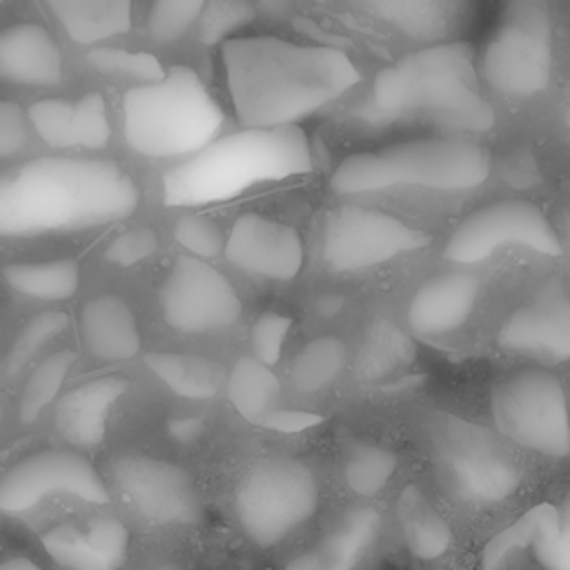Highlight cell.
<instances>
[{"label": "cell", "mask_w": 570, "mask_h": 570, "mask_svg": "<svg viewBox=\"0 0 570 570\" xmlns=\"http://www.w3.org/2000/svg\"><path fill=\"white\" fill-rule=\"evenodd\" d=\"M220 58L238 122L254 129L296 125L358 82L345 51L276 36L229 38Z\"/></svg>", "instance_id": "6da1fadb"}, {"label": "cell", "mask_w": 570, "mask_h": 570, "mask_svg": "<svg viewBox=\"0 0 570 570\" xmlns=\"http://www.w3.org/2000/svg\"><path fill=\"white\" fill-rule=\"evenodd\" d=\"M138 203V185L114 160L40 156L0 171V236L85 232L129 218Z\"/></svg>", "instance_id": "7a4b0ae2"}, {"label": "cell", "mask_w": 570, "mask_h": 570, "mask_svg": "<svg viewBox=\"0 0 570 570\" xmlns=\"http://www.w3.org/2000/svg\"><path fill=\"white\" fill-rule=\"evenodd\" d=\"M354 116L372 127L428 122L450 136L481 134L494 125L468 42H432L381 69Z\"/></svg>", "instance_id": "3957f363"}, {"label": "cell", "mask_w": 570, "mask_h": 570, "mask_svg": "<svg viewBox=\"0 0 570 570\" xmlns=\"http://www.w3.org/2000/svg\"><path fill=\"white\" fill-rule=\"evenodd\" d=\"M312 149L296 125L254 129L214 138L163 176L169 207H198L236 198L258 185L312 171Z\"/></svg>", "instance_id": "277c9868"}, {"label": "cell", "mask_w": 570, "mask_h": 570, "mask_svg": "<svg viewBox=\"0 0 570 570\" xmlns=\"http://www.w3.org/2000/svg\"><path fill=\"white\" fill-rule=\"evenodd\" d=\"M490 169L488 147L463 136H434L352 154L336 165L330 187L338 196L401 187L465 191L479 187L490 176Z\"/></svg>", "instance_id": "5b68a950"}, {"label": "cell", "mask_w": 570, "mask_h": 570, "mask_svg": "<svg viewBox=\"0 0 570 570\" xmlns=\"http://www.w3.org/2000/svg\"><path fill=\"white\" fill-rule=\"evenodd\" d=\"M223 122L218 100L187 65H174L160 80L122 96L125 140L147 158H187L218 138Z\"/></svg>", "instance_id": "8992f818"}, {"label": "cell", "mask_w": 570, "mask_h": 570, "mask_svg": "<svg viewBox=\"0 0 570 570\" xmlns=\"http://www.w3.org/2000/svg\"><path fill=\"white\" fill-rule=\"evenodd\" d=\"M321 490L314 472L296 459H265L238 481L234 508L243 532L258 548H272L309 521Z\"/></svg>", "instance_id": "52a82bcc"}, {"label": "cell", "mask_w": 570, "mask_h": 570, "mask_svg": "<svg viewBox=\"0 0 570 570\" xmlns=\"http://www.w3.org/2000/svg\"><path fill=\"white\" fill-rule=\"evenodd\" d=\"M479 71L499 94L528 98L552 78V27L539 0H510L485 42Z\"/></svg>", "instance_id": "ba28073f"}, {"label": "cell", "mask_w": 570, "mask_h": 570, "mask_svg": "<svg viewBox=\"0 0 570 570\" xmlns=\"http://www.w3.org/2000/svg\"><path fill=\"white\" fill-rule=\"evenodd\" d=\"M432 443L448 488L465 503L505 501L521 483L514 456L485 428L461 419H441Z\"/></svg>", "instance_id": "9c48e42d"}, {"label": "cell", "mask_w": 570, "mask_h": 570, "mask_svg": "<svg viewBox=\"0 0 570 570\" xmlns=\"http://www.w3.org/2000/svg\"><path fill=\"white\" fill-rule=\"evenodd\" d=\"M494 425L512 443L548 456H568L570 428L561 381L539 367L505 376L492 392Z\"/></svg>", "instance_id": "30bf717a"}, {"label": "cell", "mask_w": 570, "mask_h": 570, "mask_svg": "<svg viewBox=\"0 0 570 570\" xmlns=\"http://www.w3.org/2000/svg\"><path fill=\"white\" fill-rule=\"evenodd\" d=\"M430 238L399 216L361 205H343L327 214L323 261L334 272H365L421 249Z\"/></svg>", "instance_id": "8fae6325"}, {"label": "cell", "mask_w": 570, "mask_h": 570, "mask_svg": "<svg viewBox=\"0 0 570 570\" xmlns=\"http://www.w3.org/2000/svg\"><path fill=\"white\" fill-rule=\"evenodd\" d=\"M503 247H525L543 256H561V240L548 216L530 200L490 203L459 223L443 254L452 263L474 265Z\"/></svg>", "instance_id": "7c38bea8"}, {"label": "cell", "mask_w": 570, "mask_h": 570, "mask_svg": "<svg viewBox=\"0 0 570 570\" xmlns=\"http://www.w3.org/2000/svg\"><path fill=\"white\" fill-rule=\"evenodd\" d=\"M160 312L180 334H212L232 327L243 312L234 285L207 261L178 256L160 289Z\"/></svg>", "instance_id": "4fadbf2b"}, {"label": "cell", "mask_w": 570, "mask_h": 570, "mask_svg": "<svg viewBox=\"0 0 570 570\" xmlns=\"http://www.w3.org/2000/svg\"><path fill=\"white\" fill-rule=\"evenodd\" d=\"M111 479L127 503L154 523H196L203 517V499L194 479L176 463L120 454L111 461Z\"/></svg>", "instance_id": "5bb4252c"}, {"label": "cell", "mask_w": 570, "mask_h": 570, "mask_svg": "<svg viewBox=\"0 0 570 570\" xmlns=\"http://www.w3.org/2000/svg\"><path fill=\"white\" fill-rule=\"evenodd\" d=\"M51 494L107 503L109 492L98 470L78 452L42 450L7 470L0 479V510L22 512Z\"/></svg>", "instance_id": "9a60e30c"}, {"label": "cell", "mask_w": 570, "mask_h": 570, "mask_svg": "<svg viewBox=\"0 0 570 570\" xmlns=\"http://www.w3.org/2000/svg\"><path fill=\"white\" fill-rule=\"evenodd\" d=\"M223 256L245 274L267 281H292L303 265V240L292 225L247 212L234 220Z\"/></svg>", "instance_id": "2e32d148"}, {"label": "cell", "mask_w": 570, "mask_h": 570, "mask_svg": "<svg viewBox=\"0 0 570 570\" xmlns=\"http://www.w3.org/2000/svg\"><path fill=\"white\" fill-rule=\"evenodd\" d=\"M501 350L550 363L570 356V301L561 289H548L517 307L499 327Z\"/></svg>", "instance_id": "e0dca14e"}, {"label": "cell", "mask_w": 570, "mask_h": 570, "mask_svg": "<svg viewBox=\"0 0 570 570\" xmlns=\"http://www.w3.org/2000/svg\"><path fill=\"white\" fill-rule=\"evenodd\" d=\"M42 546L65 570H118L129 554V530L114 517L67 521L47 530Z\"/></svg>", "instance_id": "ac0fdd59"}, {"label": "cell", "mask_w": 570, "mask_h": 570, "mask_svg": "<svg viewBox=\"0 0 570 570\" xmlns=\"http://www.w3.org/2000/svg\"><path fill=\"white\" fill-rule=\"evenodd\" d=\"M481 283L465 272L436 274L410 301L407 323L421 336H443L459 330L476 307Z\"/></svg>", "instance_id": "d6986e66"}, {"label": "cell", "mask_w": 570, "mask_h": 570, "mask_svg": "<svg viewBox=\"0 0 570 570\" xmlns=\"http://www.w3.org/2000/svg\"><path fill=\"white\" fill-rule=\"evenodd\" d=\"M358 11L416 42H445L468 18L470 0H350Z\"/></svg>", "instance_id": "ffe728a7"}, {"label": "cell", "mask_w": 570, "mask_h": 570, "mask_svg": "<svg viewBox=\"0 0 570 570\" xmlns=\"http://www.w3.org/2000/svg\"><path fill=\"white\" fill-rule=\"evenodd\" d=\"M62 78V53L38 22H18L0 31V82L49 87Z\"/></svg>", "instance_id": "44dd1931"}, {"label": "cell", "mask_w": 570, "mask_h": 570, "mask_svg": "<svg viewBox=\"0 0 570 570\" xmlns=\"http://www.w3.org/2000/svg\"><path fill=\"white\" fill-rule=\"evenodd\" d=\"M127 387V379L109 374L69 390L56 410V428L62 439L78 448H96L105 439L111 407Z\"/></svg>", "instance_id": "7402d4cb"}, {"label": "cell", "mask_w": 570, "mask_h": 570, "mask_svg": "<svg viewBox=\"0 0 570 570\" xmlns=\"http://www.w3.org/2000/svg\"><path fill=\"white\" fill-rule=\"evenodd\" d=\"M379 532L381 512L376 508H352L285 570H354L379 539Z\"/></svg>", "instance_id": "603a6c76"}, {"label": "cell", "mask_w": 570, "mask_h": 570, "mask_svg": "<svg viewBox=\"0 0 570 570\" xmlns=\"http://www.w3.org/2000/svg\"><path fill=\"white\" fill-rule=\"evenodd\" d=\"M80 338L100 361H127L140 350V330L129 303L116 294H100L80 309Z\"/></svg>", "instance_id": "cb8c5ba5"}, {"label": "cell", "mask_w": 570, "mask_h": 570, "mask_svg": "<svg viewBox=\"0 0 570 570\" xmlns=\"http://www.w3.org/2000/svg\"><path fill=\"white\" fill-rule=\"evenodd\" d=\"M67 36L80 45H96L131 27V0H45Z\"/></svg>", "instance_id": "d4e9b609"}, {"label": "cell", "mask_w": 570, "mask_h": 570, "mask_svg": "<svg viewBox=\"0 0 570 570\" xmlns=\"http://www.w3.org/2000/svg\"><path fill=\"white\" fill-rule=\"evenodd\" d=\"M145 365L176 394L183 399L205 401L218 394L223 385V367L198 354L180 352H149Z\"/></svg>", "instance_id": "484cf974"}, {"label": "cell", "mask_w": 570, "mask_h": 570, "mask_svg": "<svg viewBox=\"0 0 570 570\" xmlns=\"http://www.w3.org/2000/svg\"><path fill=\"white\" fill-rule=\"evenodd\" d=\"M396 514L410 552L419 559L441 557L450 543L452 532L439 510L425 499L419 485H407L396 503Z\"/></svg>", "instance_id": "4316f807"}, {"label": "cell", "mask_w": 570, "mask_h": 570, "mask_svg": "<svg viewBox=\"0 0 570 570\" xmlns=\"http://www.w3.org/2000/svg\"><path fill=\"white\" fill-rule=\"evenodd\" d=\"M4 283L36 301L71 298L80 285V265L73 258H51L38 263H11L2 269Z\"/></svg>", "instance_id": "83f0119b"}, {"label": "cell", "mask_w": 570, "mask_h": 570, "mask_svg": "<svg viewBox=\"0 0 570 570\" xmlns=\"http://www.w3.org/2000/svg\"><path fill=\"white\" fill-rule=\"evenodd\" d=\"M278 392L281 383L276 374L254 356H243L234 363L227 379V396L243 419L258 425L274 410Z\"/></svg>", "instance_id": "f1b7e54d"}, {"label": "cell", "mask_w": 570, "mask_h": 570, "mask_svg": "<svg viewBox=\"0 0 570 570\" xmlns=\"http://www.w3.org/2000/svg\"><path fill=\"white\" fill-rule=\"evenodd\" d=\"M414 361V343L412 338L387 321H376L367 330L361 354H358V372L365 381H379L399 372L401 367Z\"/></svg>", "instance_id": "f546056e"}, {"label": "cell", "mask_w": 570, "mask_h": 570, "mask_svg": "<svg viewBox=\"0 0 570 570\" xmlns=\"http://www.w3.org/2000/svg\"><path fill=\"white\" fill-rule=\"evenodd\" d=\"M347 363V347L336 336L312 338L292 361V383L296 390L312 394L330 387Z\"/></svg>", "instance_id": "4dcf8cb0"}, {"label": "cell", "mask_w": 570, "mask_h": 570, "mask_svg": "<svg viewBox=\"0 0 570 570\" xmlns=\"http://www.w3.org/2000/svg\"><path fill=\"white\" fill-rule=\"evenodd\" d=\"M396 465L399 459L392 450L372 441H354L343 459V476L354 494L374 497L387 485Z\"/></svg>", "instance_id": "1f68e13d"}, {"label": "cell", "mask_w": 570, "mask_h": 570, "mask_svg": "<svg viewBox=\"0 0 570 570\" xmlns=\"http://www.w3.org/2000/svg\"><path fill=\"white\" fill-rule=\"evenodd\" d=\"M532 554L543 570H570V505L539 503Z\"/></svg>", "instance_id": "d6a6232c"}, {"label": "cell", "mask_w": 570, "mask_h": 570, "mask_svg": "<svg viewBox=\"0 0 570 570\" xmlns=\"http://www.w3.org/2000/svg\"><path fill=\"white\" fill-rule=\"evenodd\" d=\"M76 354L71 350H60L47 356L27 379L20 394V421L33 423L40 412L56 399L60 392L65 376L69 374Z\"/></svg>", "instance_id": "836d02e7"}, {"label": "cell", "mask_w": 570, "mask_h": 570, "mask_svg": "<svg viewBox=\"0 0 570 570\" xmlns=\"http://www.w3.org/2000/svg\"><path fill=\"white\" fill-rule=\"evenodd\" d=\"M537 532V505L523 512L514 523L497 532L481 552V570H517L532 550Z\"/></svg>", "instance_id": "e575fe53"}, {"label": "cell", "mask_w": 570, "mask_h": 570, "mask_svg": "<svg viewBox=\"0 0 570 570\" xmlns=\"http://www.w3.org/2000/svg\"><path fill=\"white\" fill-rule=\"evenodd\" d=\"M87 62L100 73L138 80L140 85L156 82L165 76V69L156 56L145 51H129L120 47H96L87 53Z\"/></svg>", "instance_id": "d590c367"}, {"label": "cell", "mask_w": 570, "mask_h": 570, "mask_svg": "<svg viewBox=\"0 0 570 570\" xmlns=\"http://www.w3.org/2000/svg\"><path fill=\"white\" fill-rule=\"evenodd\" d=\"M27 120L49 147H76V102L65 98L38 100L29 107Z\"/></svg>", "instance_id": "8d00e7d4"}, {"label": "cell", "mask_w": 570, "mask_h": 570, "mask_svg": "<svg viewBox=\"0 0 570 570\" xmlns=\"http://www.w3.org/2000/svg\"><path fill=\"white\" fill-rule=\"evenodd\" d=\"M67 325L69 316L65 312H42L27 321L7 354V372L11 376L18 374L33 358V354L40 352L58 334H62Z\"/></svg>", "instance_id": "74e56055"}, {"label": "cell", "mask_w": 570, "mask_h": 570, "mask_svg": "<svg viewBox=\"0 0 570 570\" xmlns=\"http://www.w3.org/2000/svg\"><path fill=\"white\" fill-rule=\"evenodd\" d=\"M207 0H151L147 31L158 42L180 40L200 18Z\"/></svg>", "instance_id": "f35d334b"}, {"label": "cell", "mask_w": 570, "mask_h": 570, "mask_svg": "<svg viewBox=\"0 0 570 570\" xmlns=\"http://www.w3.org/2000/svg\"><path fill=\"white\" fill-rule=\"evenodd\" d=\"M256 16L252 0H207L198 20H203V40L207 45H223L234 31L249 24Z\"/></svg>", "instance_id": "ab89813d"}, {"label": "cell", "mask_w": 570, "mask_h": 570, "mask_svg": "<svg viewBox=\"0 0 570 570\" xmlns=\"http://www.w3.org/2000/svg\"><path fill=\"white\" fill-rule=\"evenodd\" d=\"M174 238L183 245L194 258L209 261L223 254L225 234L220 225L200 214H185L174 225Z\"/></svg>", "instance_id": "60d3db41"}, {"label": "cell", "mask_w": 570, "mask_h": 570, "mask_svg": "<svg viewBox=\"0 0 570 570\" xmlns=\"http://www.w3.org/2000/svg\"><path fill=\"white\" fill-rule=\"evenodd\" d=\"M111 127L105 98L98 91L76 100V147L102 149L109 142Z\"/></svg>", "instance_id": "b9f144b4"}, {"label": "cell", "mask_w": 570, "mask_h": 570, "mask_svg": "<svg viewBox=\"0 0 570 570\" xmlns=\"http://www.w3.org/2000/svg\"><path fill=\"white\" fill-rule=\"evenodd\" d=\"M292 327V318L278 312H263L249 332V345L254 352V358L261 361L263 365H274L278 363L283 354V345L287 341Z\"/></svg>", "instance_id": "7bdbcfd3"}, {"label": "cell", "mask_w": 570, "mask_h": 570, "mask_svg": "<svg viewBox=\"0 0 570 570\" xmlns=\"http://www.w3.org/2000/svg\"><path fill=\"white\" fill-rule=\"evenodd\" d=\"M158 249V236L149 227H134L118 234L105 249V258L120 267H131Z\"/></svg>", "instance_id": "ee69618b"}, {"label": "cell", "mask_w": 570, "mask_h": 570, "mask_svg": "<svg viewBox=\"0 0 570 570\" xmlns=\"http://www.w3.org/2000/svg\"><path fill=\"white\" fill-rule=\"evenodd\" d=\"M29 140L27 111L11 102L0 100V158L18 154Z\"/></svg>", "instance_id": "f6af8a7d"}, {"label": "cell", "mask_w": 570, "mask_h": 570, "mask_svg": "<svg viewBox=\"0 0 570 570\" xmlns=\"http://www.w3.org/2000/svg\"><path fill=\"white\" fill-rule=\"evenodd\" d=\"M318 423H323L321 414H314L307 410H276L274 407L261 419L258 425L265 430H272V432H281V434H298Z\"/></svg>", "instance_id": "bcb514c9"}, {"label": "cell", "mask_w": 570, "mask_h": 570, "mask_svg": "<svg viewBox=\"0 0 570 570\" xmlns=\"http://www.w3.org/2000/svg\"><path fill=\"white\" fill-rule=\"evenodd\" d=\"M203 428H205L203 421L196 419V416H178V419H171L167 423V434L176 443L189 445V443H194L203 434Z\"/></svg>", "instance_id": "7dc6e473"}, {"label": "cell", "mask_w": 570, "mask_h": 570, "mask_svg": "<svg viewBox=\"0 0 570 570\" xmlns=\"http://www.w3.org/2000/svg\"><path fill=\"white\" fill-rule=\"evenodd\" d=\"M292 7V0H258V9H265L269 16H285Z\"/></svg>", "instance_id": "c3c4849f"}, {"label": "cell", "mask_w": 570, "mask_h": 570, "mask_svg": "<svg viewBox=\"0 0 570 570\" xmlns=\"http://www.w3.org/2000/svg\"><path fill=\"white\" fill-rule=\"evenodd\" d=\"M0 570H42L40 566H36L33 561L24 559V557H13L0 563Z\"/></svg>", "instance_id": "681fc988"}, {"label": "cell", "mask_w": 570, "mask_h": 570, "mask_svg": "<svg viewBox=\"0 0 570 570\" xmlns=\"http://www.w3.org/2000/svg\"><path fill=\"white\" fill-rule=\"evenodd\" d=\"M318 309L325 314V316H332V314H336L338 309H341V298H323L321 301V305H318Z\"/></svg>", "instance_id": "f907efd6"}, {"label": "cell", "mask_w": 570, "mask_h": 570, "mask_svg": "<svg viewBox=\"0 0 570 570\" xmlns=\"http://www.w3.org/2000/svg\"><path fill=\"white\" fill-rule=\"evenodd\" d=\"M156 570H178L176 566H169V563H163V566H158Z\"/></svg>", "instance_id": "816d5d0a"}, {"label": "cell", "mask_w": 570, "mask_h": 570, "mask_svg": "<svg viewBox=\"0 0 570 570\" xmlns=\"http://www.w3.org/2000/svg\"><path fill=\"white\" fill-rule=\"evenodd\" d=\"M0 419H2V405H0Z\"/></svg>", "instance_id": "f5cc1de1"}, {"label": "cell", "mask_w": 570, "mask_h": 570, "mask_svg": "<svg viewBox=\"0 0 570 570\" xmlns=\"http://www.w3.org/2000/svg\"><path fill=\"white\" fill-rule=\"evenodd\" d=\"M0 2H4V0H0Z\"/></svg>", "instance_id": "db71d44e"}]
</instances>
